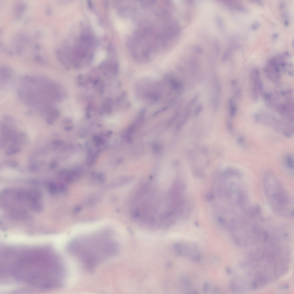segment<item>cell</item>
<instances>
[{"label": "cell", "mask_w": 294, "mask_h": 294, "mask_svg": "<svg viewBox=\"0 0 294 294\" xmlns=\"http://www.w3.org/2000/svg\"><path fill=\"white\" fill-rule=\"evenodd\" d=\"M48 245H3L0 249V282L40 290H53L64 285V264Z\"/></svg>", "instance_id": "6da1fadb"}, {"label": "cell", "mask_w": 294, "mask_h": 294, "mask_svg": "<svg viewBox=\"0 0 294 294\" xmlns=\"http://www.w3.org/2000/svg\"><path fill=\"white\" fill-rule=\"evenodd\" d=\"M119 248L117 241L107 231L76 238L70 241L67 247L68 252L90 272L117 255Z\"/></svg>", "instance_id": "7a4b0ae2"}, {"label": "cell", "mask_w": 294, "mask_h": 294, "mask_svg": "<svg viewBox=\"0 0 294 294\" xmlns=\"http://www.w3.org/2000/svg\"><path fill=\"white\" fill-rule=\"evenodd\" d=\"M22 83L18 93L20 98L40 112L47 113L60 98L59 86L46 76H26Z\"/></svg>", "instance_id": "3957f363"}, {"label": "cell", "mask_w": 294, "mask_h": 294, "mask_svg": "<svg viewBox=\"0 0 294 294\" xmlns=\"http://www.w3.org/2000/svg\"><path fill=\"white\" fill-rule=\"evenodd\" d=\"M169 43L165 30L155 25H141L129 38L128 46L131 54L139 60H147Z\"/></svg>", "instance_id": "277c9868"}, {"label": "cell", "mask_w": 294, "mask_h": 294, "mask_svg": "<svg viewBox=\"0 0 294 294\" xmlns=\"http://www.w3.org/2000/svg\"><path fill=\"white\" fill-rule=\"evenodd\" d=\"M263 185L266 198L273 210L283 216L293 215V208L291 198L274 173L270 171L264 173Z\"/></svg>", "instance_id": "5b68a950"}, {"label": "cell", "mask_w": 294, "mask_h": 294, "mask_svg": "<svg viewBox=\"0 0 294 294\" xmlns=\"http://www.w3.org/2000/svg\"><path fill=\"white\" fill-rule=\"evenodd\" d=\"M95 44L94 38L91 34L82 33L71 51L70 50V57L74 61L90 59L94 54Z\"/></svg>", "instance_id": "8992f818"}, {"label": "cell", "mask_w": 294, "mask_h": 294, "mask_svg": "<svg viewBox=\"0 0 294 294\" xmlns=\"http://www.w3.org/2000/svg\"><path fill=\"white\" fill-rule=\"evenodd\" d=\"M258 122L273 130L282 134L287 137H291L294 133V126L292 122L285 121L273 116L255 115Z\"/></svg>", "instance_id": "52a82bcc"}, {"label": "cell", "mask_w": 294, "mask_h": 294, "mask_svg": "<svg viewBox=\"0 0 294 294\" xmlns=\"http://www.w3.org/2000/svg\"><path fill=\"white\" fill-rule=\"evenodd\" d=\"M173 248L178 255L189 257L194 261H198L201 258V255L195 245L176 243L173 245Z\"/></svg>", "instance_id": "ba28073f"}, {"label": "cell", "mask_w": 294, "mask_h": 294, "mask_svg": "<svg viewBox=\"0 0 294 294\" xmlns=\"http://www.w3.org/2000/svg\"><path fill=\"white\" fill-rule=\"evenodd\" d=\"M283 163L285 168L291 175H293L294 162L292 155L289 153L286 154L283 158Z\"/></svg>", "instance_id": "9c48e42d"}, {"label": "cell", "mask_w": 294, "mask_h": 294, "mask_svg": "<svg viewBox=\"0 0 294 294\" xmlns=\"http://www.w3.org/2000/svg\"><path fill=\"white\" fill-rule=\"evenodd\" d=\"M12 74V70L9 67L3 66L0 68V81L2 82L8 81Z\"/></svg>", "instance_id": "30bf717a"}, {"label": "cell", "mask_w": 294, "mask_h": 294, "mask_svg": "<svg viewBox=\"0 0 294 294\" xmlns=\"http://www.w3.org/2000/svg\"><path fill=\"white\" fill-rule=\"evenodd\" d=\"M26 5L24 3H21L16 4L14 7L15 18L16 20H19L21 18L23 13L25 10Z\"/></svg>", "instance_id": "8fae6325"}, {"label": "cell", "mask_w": 294, "mask_h": 294, "mask_svg": "<svg viewBox=\"0 0 294 294\" xmlns=\"http://www.w3.org/2000/svg\"><path fill=\"white\" fill-rule=\"evenodd\" d=\"M229 116L231 117H233L235 116L236 113L237 108L236 104L233 99H229Z\"/></svg>", "instance_id": "7c38bea8"}, {"label": "cell", "mask_w": 294, "mask_h": 294, "mask_svg": "<svg viewBox=\"0 0 294 294\" xmlns=\"http://www.w3.org/2000/svg\"><path fill=\"white\" fill-rule=\"evenodd\" d=\"M179 283L180 284L182 285L186 289L189 290L190 289L191 284L189 280L187 277L183 276H181L179 279Z\"/></svg>", "instance_id": "4fadbf2b"}, {"label": "cell", "mask_w": 294, "mask_h": 294, "mask_svg": "<svg viewBox=\"0 0 294 294\" xmlns=\"http://www.w3.org/2000/svg\"><path fill=\"white\" fill-rule=\"evenodd\" d=\"M200 95V94L198 93L195 94L189 100L185 108L189 109H191L192 107L198 101Z\"/></svg>", "instance_id": "5bb4252c"}, {"label": "cell", "mask_w": 294, "mask_h": 294, "mask_svg": "<svg viewBox=\"0 0 294 294\" xmlns=\"http://www.w3.org/2000/svg\"><path fill=\"white\" fill-rule=\"evenodd\" d=\"M203 106L201 104H199L196 106L194 111V115L195 116H198L202 112Z\"/></svg>", "instance_id": "9a60e30c"}, {"label": "cell", "mask_w": 294, "mask_h": 294, "mask_svg": "<svg viewBox=\"0 0 294 294\" xmlns=\"http://www.w3.org/2000/svg\"><path fill=\"white\" fill-rule=\"evenodd\" d=\"M237 142L241 147H245L246 146V142L245 138L243 136H240L237 139Z\"/></svg>", "instance_id": "2e32d148"}, {"label": "cell", "mask_w": 294, "mask_h": 294, "mask_svg": "<svg viewBox=\"0 0 294 294\" xmlns=\"http://www.w3.org/2000/svg\"><path fill=\"white\" fill-rule=\"evenodd\" d=\"M35 61L37 63L41 64H45V60L40 55H36L34 57Z\"/></svg>", "instance_id": "e0dca14e"}, {"label": "cell", "mask_w": 294, "mask_h": 294, "mask_svg": "<svg viewBox=\"0 0 294 294\" xmlns=\"http://www.w3.org/2000/svg\"><path fill=\"white\" fill-rule=\"evenodd\" d=\"M47 13L49 15L51 16L52 14V12L50 7L48 5L46 7Z\"/></svg>", "instance_id": "ac0fdd59"}, {"label": "cell", "mask_w": 294, "mask_h": 294, "mask_svg": "<svg viewBox=\"0 0 294 294\" xmlns=\"http://www.w3.org/2000/svg\"><path fill=\"white\" fill-rule=\"evenodd\" d=\"M209 287V285L208 283H206L204 285L203 287V290L204 292H207L208 291Z\"/></svg>", "instance_id": "d6986e66"}]
</instances>
